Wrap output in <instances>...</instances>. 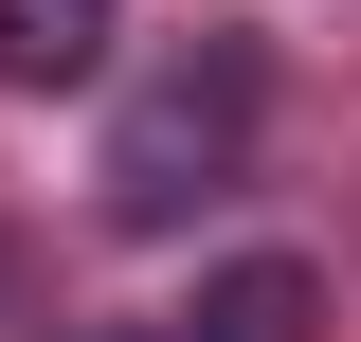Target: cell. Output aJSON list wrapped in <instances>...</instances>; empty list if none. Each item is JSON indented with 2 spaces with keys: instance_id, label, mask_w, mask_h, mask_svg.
Instances as JSON below:
<instances>
[{
  "instance_id": "cell-1",
  "label": "cell",
  "mask_w": 361,
  "mask_h": 342,
  "mask_svg": "<svg viewBox=\"0 0 361 342\" xmlns=\"http://www.w3.org/2000/svg\"><path fill=\"white\" fill-rule=\"evenodd\" d=\"M253 108H271V54L253 37H199L180 72L127 90V127H109V234H180L199 198H235V163H253Z\"/></svg>"
},
{
  "instance_id": "cell-2",
  "label": "cell",
  "mask_w": 361,
  "mask_h": 342,
  "mask_svg": "<svg viewBox=\"0 0 361 342\" xmlns=\"http://www.w3.org/2000/svg\"><path fill=\"white\" fill-rule=\"evenodd\" d=\"M307 324H325V270H307V253H235L180 342H307Z\"/></svg>"
},
{
  "instance_id": "cell-3",
  "label": "cell",
  "mask_w": 361,
  "mask_h": 342,
  "mask_svg": "<svg viewBox=\"0 0 361 342\" xmlns=\"http://www.w3.org/2000/svg\"><path fill=\"white\" fill-rule=\"evenodd\" d=\"M127 0H0V90H73Z\"/></svg>"
}]
</instances>
